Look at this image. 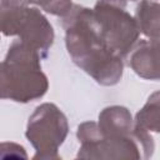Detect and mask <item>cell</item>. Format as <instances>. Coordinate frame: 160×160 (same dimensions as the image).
<instances>
[{
    "instance_id": "cell-1",
    "label": "cell",
    "mask_w": 160,
    "mask_h": 160,
    "mask_svg": "<svg viewBox=\"0 0 160 160\" xmlns=\"http://www.w3.org/2000/svg\"><path fill=\"white\" fill-rule=\"evenodd\" d=\"M62 26L66 50L74 64L98 84L116 85L122 78V58L106 42L92 9L72 5L62 16Z\"/></svg>"
},
{
    "instance_id": "cell-2",
    "label": "cell",
    "mask_w": 160,
    "mask_h": 160,
    "mask_svg": "<svg viewBox=\"0 0 160 160\" xmlns=\"http://www.w3.org/2000/svg\"><path fill=\"white\" fill-rule=\"evenodd\" d=\"M41 54L21 40L14 41L1 62L0 94L15 102H30L42 98L49 81L41 70Z\"/></svg>"
},
{
    "instance_id": "cell-3",
    "label": "cell",
    "mask_w": 160,
    "mask_h": 160,
    "mask_svg": "<svg viewBox=\"0 0 160 160\" xmlns=\"http://www.w3.org/2000/svg\"><path fill=\"white\" fill-rule=\"evenodd\" d=\"M76 136L79 159H149L155 148L150 132L138 124L129 135H105L98 122L85 121L79 125Z\"/></svg>"
},
{
    "instance_id": "cell-4",
    "label": "cell",
    "mask_w": 160,
    "mask_h": 160,
    "mask_svg": "<svg viewBox=\"0 0 160 160\" xmlns=\"http://www.w3.org/2000/svg\"><path fill=\"white\" fill-rule=\"evenodd\" d=\"M69 132L68 119L52 102H44L30 115L25 136L35 149L34 159L59 160L58 150Z\"/></svg>"
},
{
    "instance_id": "cell-5",
    "label": "cell",
    "mask_w": 160,
    "mask_h": 160,
    "mask_svg": "<svg viewBox=\"0 0 160 160\" xmlns=\"http://www.w3.org/2000/svg\"><path fill=\"white\" fill-rule=\"evenodd\" d=\"M0 22L5 36H19V40L46 58L54 44L55 34L52 25L38 8H0Z\"/></svg>"
},
{
    "instance_id": "cell-6",
    "label": "cell",
    "mask_w": 160,
    "mask_h": 160,
    "mask_svg": "<svg viewBox=\"0 0 160 160\" xmlns=\"http://www.w3.org/2000/svg\"><path fill=\"white\" fill-rule=\"evenodd\" d=\"M92 11L109 46L121 58L132 51L140 29L135 16L126 11V0H98Z\"/></svg>"
},
{
    "instance_id": "cell-7",
    "label": "cell",
    "mask_w": 160,
    "mask_h": 160,
    "mask_svg": "<svg viewBox=\"0 0 160 160\" xmlns=\"http://www.w3.org/2000/svg\"><path fill=\"white\" fill-rule=\"evenodd\" d=\"M129 64L140 78L160 80V31L135 45Z\"/></svg>"
},
{
    "instance_id": "cell-8",
    "label": "cell",
    "mask_w": 160,
    "mask_h": 160,
    "mask_svg": "<svg viewBox=\"0 0 160 160\" xmlns=\"http://www.w3.org/2000/svg\"><path fill=\"white\" fill-rule=\"evenodd\" d=\"M98 125L105 135H129L134 131L135 120L128 108L112 105L101 110Z\"/></svg>"
},
{
    "instance_id": "cell-9",
    "label": "cell",
    "mask_w": 160,
    "mask_h": 160,
    "mask_svg": "<svg viewBox=\"0 0 160 160\" xmlns=\"http://www.w3.org/2000/svg\"><path fill=\"white\" fill-rule=\"evenodd\" d=\"M135 19L140 32L146 38L160 31V2L154 0H141L136 6Z\"/></svg>"
},
{
    "instance_id": "cell-10",
    "label": "cell",
    "mask_w": 160,
    "mask_h": 160,
    "mask_svg": "<svg viewBox=\"0 0 160 160\" xmlns=\"http://www.w3.org/2000/svg\"><path fill=\"white\" fill-rule=\"evenodd\" d=\"M134 120L135 124L149 132H160V91H155L149 96Z\"/></svg>"
},
{
    "instance_id": "cell-11",
    "label": "cell",
    "mask_w": 160,
    "mask_h": 160,
    "mask_svg": "<svg viewBox=\"0 0 160 160\" xmlns=\"http://www.w3.org/2000/svg\"><path fill=\"white\" fill-rule=\"evenodd\" d=\"M38 5L44 11L56 15L65 16L72 8L71 0H1L0 8H11V6H29Z\"/></svg>"
},
{
    "instance_id": "cell-12",
    "label": "cell",
    "mask_w": 160,
    "mask_h": 160,
    "mask_svg": "<svg viewBox=\"0 0 160 160\" xmlns=\"http://www.w3.org/2000/svg\"><path fill=\"white\" fill-rule=\"evenodd\" d=\"M20 158V159H28V155L25 152V149L15 142H1V158Z\"/></svg>"
},
{
    "instance_id": "cell-13",
    "label": "cell",
    "mask_w": 160,
    "mask_h": 160,
    "mask_svg": "<svg viewBox=\"0 0 160 160\" xmlns=\"http://www.w3.org/2000/svg\"><path fill=\"white\" fill-rule=\"evenodd\" d=\"M131 1H136V0H131Z\"/></svg>"
}]
</instances>
